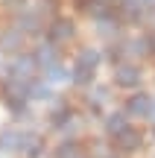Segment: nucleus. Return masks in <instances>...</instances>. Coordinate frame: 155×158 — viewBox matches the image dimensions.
I'll use <instances>...</instances> for the list:
<instances>
[{
  "mask_svg": "<svg viewBox=\"0 0 155 158\" xmlns=\"http://www.w3.org/2000/svg\"><path fill=\"white\" fill-rule=\"evenodd\" d=\"M35 56H18L15 62L9 64V79H18V82H27L32 79V70H35Z\"/></svg>",
  "mask_w": 155,
  "mask_h": 158,
  "instance_id": "nucleus-1",
  "label": "nucleus"
},
{
  "mask_svg": "<svg viewBox=\"0 0 155 158\" xmlns=\"http://www.w3.org/2000/svg\"><path fill=\"white\" fill-rule=\"evenodd\" d=\"M50 38H53V44H59V41H70V38H73V21H67V18H59V21H53V27H50Z\"/></svg>",
  "mask_w": 155,
  "mask_h": 158,
  "instance_id": "nucleus-2",
  "label": "nucleus"
},
{
  "mask_svg": "<svg viewBox=\"0 0 155 158\" xmlns=\"http://www.w3.org/2000/svg\"><path fill=\"white\" fill-rule=\"evenodd\" d=\"M129 114H138V117H149L152 114V108H155V102L149 100L146 94H135L132 100H129Z\"/></svg>",
  "mask_w": 155,
  "mask_h": 158,
  "instance_id": "nucleus-3",
  "label": "nucleus"
},
{
  "mask_svg": "<svg viewBox=\"0 0 155 158\" xmlns=\"http://www.w3.org/2000/svg\"><path fill=\"white\" fill-rule=\"evenodd\" d=\"M114 79H117V85H123V88H135V85L141 82V70L135 68V64H120Z\"/></svg>",
  "mask_w": 155,
  "mask_h": 158,
  "instance_id": "nucleus-4",
  "label": "nucleus"
},
{
  "mask_svg": "<svg viewBox=\"0 0 155 158\" xmlns=\"http://www.w3.org/2000/svg\"><path fill=\"white\" fill-rule=\"evenodd\" d=\"M117 143H120V149H123V152H135V149H141L144 138H141V132H135V129H126L120 138H117Z\"/></svg>",
  "mask_w": 155,
  "mask_h": 158,
  "instance_id": "nucleus-5",
  "label": "nucleus"
},
{
  "mask_svg": "<svg viewBox=\"0 0 155 158\" xmlns=\"http://www.w3.org/2000/svg\"><path fill=\"white\" fill-rule=\"evenodd\" d=\"M126 129H129V126H126V114H123V111H114V114H108V120H105V132H108V135L120 138Z\"/></svg>",
  "mask_w": 155,
  "mask_h": 158,
  "instance_id": "nucleus-6",
  "label": "nucleus"
},
{
  "mask_svg": "<svg viewBox=\"0 0 155 158\" xmlns=\"http://www.w3.org/2000/svg\"><path fill=\"white\" fill-rule=\"evenodd\" d=\"M35 62L44 64V68H53V64H59V53L53 44H41L38 50H35Z\"/></svg>",
  "mask_w": 155,
  "mask_h": 158,
  "instance_id": "nucleus-7",
  "label": "nucleus"
},
{
  "mask_svg": "<svg viewBox=\"0 0 155 158\" xmlns=\"http://www.w3.org/2000/svg\"><path fill=\"white\" fill-rule=\"evenodd\" d=\"M41 147H44V143H41V138H38V135H32V132H23L21 149H23L29 158H38V155H41Z\"/></svg>",
  "mask_w": 155,
  "mask_h": 158,
  "instance_id": "nucleus-8",
  "label": "nucleus"
},
{
  "mask_svg": "<svg viewBox=\"0 0 155 158\" xmlns=\"http://www.w3.org/2000/svg\"><path fill=\"white\" fill-rule=\"evenodd\" d=\"M97 64H100V53L97 50H91V47H88V50H82L79 53V59H76V68H82V70H97Z\"/></svg>",
  "mask_w": 155,
  "mask_h": 158,
  "instance_id": "nucleus-9",
  "label": "nucleus"
},
{
  "mask_svg": "<svg viewBox=\"0 0 155 158\" xmlns=\"http://www.w3.org/2000/svg\"><path fill=\"white\" fill-rule=\"evenodd\" d=\"M21 141H23V132H9L6 129L0 135V149H21Z\"/></svg>",
  "mask_w": 155,
  "mask_h": 158,
  "instance_id": "nucleus-10",
  "label": "nucleus"
},
{
  "mask_svg": "<svg viewBox=\"0 0 155 158\" xmlns=\"http://www.w3.org/2000/svg\"><path fill=\"white\" fill-rule=\"evenodd\" d=\"M0 44H3L6 50H18V47H21V29H6V32L0 35Z\"/></svg>",
  "mask_w": 155,
  "mask_h": 158,
  "instance_id": "nucleus-11",
  "label": "nucleus"
},
{
  "mask_svg": "<svg viewBox=\"0 0 155 158\" xmlns=\"http://www.w3.org/2000/svg\"><path fill=\"white\" fill-rule=\"evenodd\" d=\"M56 158H82V155H79V147L76 143H62L56 149Z\"/></svg>",
  "mask_w": 155,
  "mask_h": 158,
  "instance_id": "nucleus-12",
  "label": "nucleus"
},
{
  "mask_svg": "<svg viewBox=\"0 0 155 158\" xmlns=\"http://www.w3.org/2000/svg\"><path fill=\"white\" fill-rule=\"evenodd\" d=\"M64 76H67V73H64L62 64H53V68H47V82H62Z\"/></svg>",
  "mask_w": 155,
  "mask_h": 158,
  "instance_id": "nucleus-13",
  "label": "nucleus"
},
{
  "mask_svg": "<svg viewBox=\"0 0 155 158\" xmlns=\"http://www.w3.org/2000/svg\"><path fill=\"white\" fill-rule=\"evenodd\" d=\"M21 29H38V15L23 12V15H21Z\"/></svg>",
  "mask_w": 155,
  "mask_h": 158,
  "instance_id": "nucleus-14",
  "label": "nucleus"
},
{
  "mask_svg": "<svg viewBox=\"0 0 155 158\" xmlns=\"http://www.w3.org/2000/svg\"><path fill=\"white\" fill-rule=\"evenodd\" d=\"M91 76H94L91 70H82V68L73 70V82H76V85H88V82H91Z\"/></svg>",
  "mask_w": 155,
  "mask_h": 158,
  "instance_id": "nucleus-15",
  "label": "nucleus"
},
{
  "mask_svg": "<svg viewBox=\"0 0 155 158\" xmlns=\"http://www.w3.org/2000/svg\"><path fill=\"white\" fill-rule=\"evenodd\" d=\"M29 94L32 97H47L50 91H47V85H41L38 79H32V82H29Z\"/></svg>",
  "mask_w": 155,
  "mask_h": 158,
  "instance_id": "nucleus-16",
  "label": "nucleus"
},
{
  "mask_svg": "<svg viewBox=\"0 0 155 158\" xmlns=\"http://www.w3.org/2000/svg\"><path fill=\"white\" fill-rule=\"evenodd\" d=\"M23 102H27V100H9V108L15 114H23Z\"/></svg>",
  "mask_w": 155,
  "mask_h": 158,
  "instance_id": "nucleus-17",
  "label": "nucleus"
},
{
  "mask_svg": "<svg viewBox=\"0 0 155 158\" xmlns=\"http://www.w3.org/2000/svg\"><path fill=\"white\" fill-rule=\"evenodd\" d=\"M91 100H94V106H100V102H103V100H108V91H94V97H91Z\"/></svg>",
  "mask_w": 155,
  "mask_h": 158,
  "instance_id": "nucleus-18",
  "label": "nucleus"
},
{
  "mask_svg": "<svg viewBox=\"0 0 155 158\" xmlns=\"http://www.w3.org/2000/svg\"><path fill=\"white\" fill-rule=\"evenodd\" d=\"M138 3H155V0H138Z\"/></svg>",
  "mask_w": 155,
  "mask_h": 158,
  "instance_id": "nucleus-19",
  "label": "nucleus"
},
{
  "mask_svg": "<svg viewBox=\"0 0 155 158\" xmlns=\"http://www.w3.org/2000/svg\"><path fill=\"white\" fill-rule=\"evenodd\" d=\"M152 47H155V35H152Z\"/></svg>",
  "mask_w": 155,
  "mask_h": 158,
  "instance_id": "nucleus-20",
  "label": "nucleus"
}]
</instances>
